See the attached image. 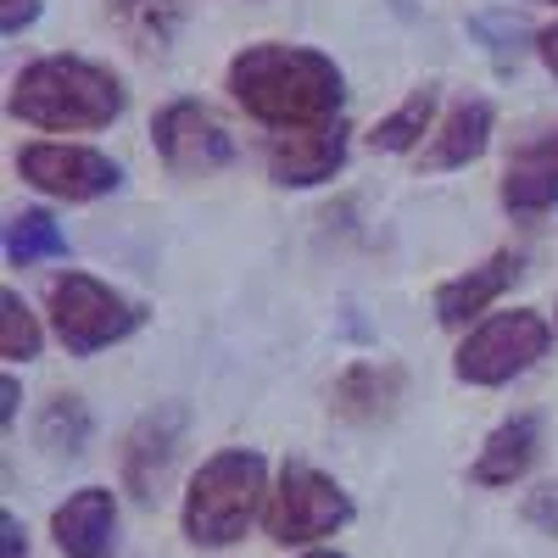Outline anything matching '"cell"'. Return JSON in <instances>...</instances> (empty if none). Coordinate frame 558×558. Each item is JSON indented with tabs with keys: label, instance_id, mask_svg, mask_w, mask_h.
I'll return each instance as SVG.
<instances>
[{
	"label": "cell",
	"instance_id": "cell-1",
	"mask_svg": "<svg viewBox=\"0 0 558 558\" xmlns=\"http://www.w3.org/2000/svg\"><path fill=\"white\" fill-rule=\"evenodd\" d=\"M229 96H235V107H246V118L286 134L336 123L347 78L330 57L307 51V45H246L229 62Z\"/></svg>",
	"mask_w": 558,
	"mask_h": 558
},
{
	"label": "cell",
	"instance_id": "cell-2",
	"mask_svg": "<svg viewBox=\"0 0 558 558\" xmlns=\"http://www.w3.org/2000/svg\"><path fill=\"white\" fill-rule=\"evenodd\" d=\"M123 84L118 73L84 62V57H45L28 62L12 78V118L34 129H107L123 112Z\"/></svg>",
	"mask_w": 558,
	"mask_h": 558
},
{
	"label": "cell",
	"instance_id": "cell-3",
	"mask_svg": "<svg viewBox=\"0 0 558 558\" xmlns=\"http://www.w3.org/2000/svg\"><path fill=\"white\" fill-rule=\"evenodd\" d=\"M268 508V463L252 447L213 452L184 486L179 525L196 547H229L252 531V520Z\"/></svg>",
	"mask_w": 558,
	"mask_h": 558
},
{
	"label": "cell",
	"instance_id": "cell-4",
	"mask_svg": "<svg viewBox=\"0 0 558 558\" xmlns=\"http://www.w3.org/2000/svg\"><path fill=\"white\" fill-rule=\"evenodd\" d=\"M45 307H51V330L73 357H89L112 341H129L140 324H146V307L129 302L123 291H112L96 274H57L51 291H45Z\"/></svg>",
	"mask_w": 558,
	"mask_h": 558
},
{
	"label": "cell",
	"instance_id": "cell-5",
	"mask_svg": "<svg viewBox=\"0 0 558 558\" xmlns=\"http://www.w3.org/2000/svg\"><path fill=\"white\" fill-rule=\"evenodd\" d=\"M347 520H352L347 486L336 475L313 470V463H286V470H279V486L268 492V508H263L268 536L286 542V547H307L318 536H336Z\"/></svg>",
	"mask_w": 558,
	"mask_h": 558
},
{
	"label": "cell",
	"instance_id": "cell-6",
	"mask_svg": "<svg viewBox=\"0 0 558 558\" xmlns=\"http://www.w3.org/2000/svg\"><path fill=\"white\" fill-rule=\"evenodd\" d=\"M547 341H553V330H547L542 313H531V307L492 313L463 336L452 368H458V380H470V386H508L547 352Z\"/></svg>",
	"mask_w": 558,
	"mask_h": 558
},
{
	"label": "cell",
	"instance_id": "cell-7",
	"mask_svg": "<svg viewBox=\"0 0 558 558\" xmlns=\"http://www.w3.org/2000/svg\"><path fill=\"white\" fill-rule=\"evenodd\" d=\"M17 173L34 184L39 196H57V202H96V196H112L118 184H123V168L107 151L57 146V140L23 146L17 151Z\"/></svg>",
	"mask_w": 558,
	"mask_h": 558
},
{
	"label": "cell",
	"instance_id": "cell-8",
	"mask_svg": "<svg viewBox=\"0 0 558 558\" xmlns=\"http://www.w3.org/2000/svg\"><path fill=\"white\" fill-rule=\"evenodd\" d=\"M179 441H184V408L179 402H162L151 408L140 425L123 436L118 447V475H123V492L140 497V502H151L168 475H173V463H179Z\"/></svg>",
	"mask_w": 558,
	"mask_h": 558
},
{
	"label": "cell",
	"instance_id": "cell-9",
	"mask_svg": "<svg viewBox=\"0 0 558 558\" xmlns=\"http://www.w3.org/2000/svg\"><path fill=\"white\" fill-rule=\"evenodd\" d=\"M151 140H157V157L173 173H213V168H223L229 157H235L229 129L202 101H168L151 123Z\"/></svg>",
	"mask_w": 558,
	"mask_h": 558
},
{
	"label": "cell",
	"instance_id": "cell-10",
	"mask_svg": "<svg viewBox=\"0 0 558 558\" xmlns=\"http://www.w3.org/2000/svg\"><path fill=\"white\" fill-rule=\"evenodd\" d=\"M347 162V129L318 123V129H286L268 140V173L274 184H291V191H307V184L336 179V168Z\"/></svg>",
	"mask_w": 558,
	"mask_h": 558
},
{
	"label": "cell",
	"instance_id": "cell-11",
	"mask_svg": "<svg viewBox=\"0 0 558 558\" xmlns=\"http://www.w3.org/2000/svg\"><path fill=\"white\" fill-rule=\"evenodd\" d=\"M502 207L508 213H547L558 207V123L536 129L531 140H520L508 151V168H502Z\"/></svg>",
	"mask_w": 558,
	"mask_h": 558
},
{
	"label": "cell",
	"instance_id": "cell-12",
	"mask_svg": "<svg viewBox=\"0 0 558 558\" xmlns=\"http://www.w3.org/2000/svg\"><path fill=\"white\" fill-rule=\"evenodd\" d=\"M51 536L62 558H112L118 547V497L107 486H78L68 502H57Z\"/></svg>",
	"mask_w": 558,
	"mask_h": 558
},
{
	"label": "cell",
	"instance_id": "cell-13",
	"mask_svg": "<svg viewBox=\"0 0 558 558\" xmlns=\"http://www.w3.org/2000/svg\"><path fill=\"white\" fill-rule=\"evenodd\" d=\"M402 402V368L397 363H352L330 386V413L347 425H380Z\"/></svg>",
	"mask_w": 558,
	"mask_h": 558
},
{
	"label": "cell",
	"instance_id": "cell-14",
	"mask_svg": "<svg viewBox=\"0 0 558 558\" xmlns=\"http://www.w3.org/2000/svg\"><path fill=\"white\" fill-rule=\"evenodd\" d=\"M542 458V418L536 413H514L486 436V447L470 463V481L475 486H514L531 475V463Z\"/></svg>",
	"mask_w": 558,
	"mask_h": 558
},
{
	"label": "cell",
	"instance_id": "cell-15",
	"mask_svg": "<svg viewBox=\"0 0 558 558\" xmlns=\"http://www.w3.org/2000/svg\"><path fill=\"white\" fill-rule=\"evenodd\" d=\"M514 279H520V252H497V257H486L481 268L447 279V286L436 291V318L447 324V330H458V324L481 318L508 286H514Z\"/></svg>",
	"mask_w": 558,
	"mask_h": 558
},
{
	"label": "cell",
	"instance_id": "cell-16",
	"mask_svg": "<svg viewBox=\"0 0 558 558\" xmlns=\"http://www.w3.org/2000/svg\"><path fill=\"white\" fill-rule=\"evenodd\" d=\"M486 140H492V101L463 96V101H452V112L430 134V146L418 151V168H430V173L463 168V162H475L486 151Z\"/></svg>",
	"mask_w": 558,
	"mask_h": 558
},
{
	"label": "cell",
	"instance_id": "cell-17",
	"mask_svg": "<svg viewBox=\"0 0 558 558\" xmlns=\"http://www.w3.org/2000/svg\"><path fill=\"white\" fill-rule=\"evenodd\" d=\"M196 0H107V23L134 45L140 57H162L191 23Z\"/></svg>",
	"mask_w": 558,
	"mask_h": 558
},
{
	"label": "cell",
	"instance_id": "cell-18",
	"mask_svg": "<svg viewBox=\"0 0 558 558\" xmlns=\"http://www.w3.org/2000/svg\"><path fill=\"white\" fill-rule=\"evenodd\" d=\"M51 257H68L62 223L45 213V207L12 213V223H7V263L12 268H34V263H51Z\"/></svg>",
	"mask_w": 558,
	"mask_h": 558
},
{
	"label": "cell",
	"instance_id": "cell-19",
	"mask_svg": "<svg viewBox=\"0 0 558 558\" xmlns=\"http://www.w3.org/2000/svg\"><path fill=\"white\" fill-rule=\"evenodd\" d=\"M39 447L51 458H78L89 447V408L78 397H51L39 408Z\"/></svg>",
	"mask_w": 558,
	"mask_h": 558
},
{
	"label": "cell",
	"instance_id": "cell-20",
	"mask_svg": "<svg viewBox=\"0 0 558 558\" xmlns=\"http://www.w3.org/2000/svg\"><path fill=\"white\" fill-rule=\"evenodd\" d=\"M430 112H436V96H430V89H413L391 118H380L375 129H368V146H375V151H413L418 134L430 129Z\"/></svg>",
	"mask_w": 558,
	"mask_h": 558
},
{
	"label": "cell",
	"instance_id": "cell-21",
	"mask_svg": "<svg viewBox=\"0 0 558 558\" xmlns=\"http://www.w3.org/2000/svg\"><path fill=\"white\" fill-rule=\"evenodd\" d=\"M0 357H7V363L39 357V324H34V313L23 307L17 291L0 296Z\"/></svg>",
	"mask_w": 558,
	"mask_h": 558
},
{
	"label": "cell",
	"instance_id": "cell-22",
	"mask_svg": "<svg viewBox=\"0 0 558 558\" xmlns=\"http://www.w3.org/2000/svg\"><path fill=\"white\" fill-rule=\"evenodd\" d=\"M525 520H531V525H542V531H558V486L531 492V502H525Z\"/></svg>",
	"mask_w": 558,
	"mask_h": 558
},
{
	"label": "cell",
	"instance_id": "cell-23",
	"mask_svg": "<svg viewBox=\"0 0 558 558\" xmlns=\"http://www.w3.org/2000/svg\"><path fill=\"white\" fill-rule=\"evenodd\" d=\"M34 17H39V0H7V17H0V28L17 34V28H28Z\"/></svg>",
	"mask_w": 558,
	"mask_h": 558
},
{
	"label": "cell",
	"instance_id": "cell-24",
	"mask_svg": "<svg viewBox=\"0 0 558 558\" xmlns=\"http://www.w3.org/2000/svg\"><path fill=\"white\" fill-rule=\"evenodd\" d=\"M536 57L547 62V73H558V23H547V28L536 34Z\"/></svg>",
	"mask_w": 558,
	"mask_h": 558
},
{
	"label": "cell",
	"instance_id": "cell-25",
	"mask_svg": "<svg viewBox=\"0 0 558 558\" xmlns=\"http://www.w3.org/2000/svg\"><path fill=\"white\" fill-rule=\"evenodd\" d=\"M0 397H7V402H0V418L12 425V418H17V380L12 375H7V386H0Z\"/></svg>",
	"mask_w": 558,
	"mask_h": 558
},
{
	"label": "cell",
	"instance_id": "cell-26",
	"mask_svg": "<svg viewBox=\"0 0 558 558\" xmlns=\"http://www.w3.org/2000/svg\"><path fill=\"white\" fill-rule=\"evenodd\" d=\"M302 558H347V553H336V547H307Z\"/></svg>",
	"mask_w": 558,
	"mask_h": 558
},
{
	"label": "cell",
	"instance_id": "cell-27",
	"mask_svg": "<svg viewBox=\"0 0 558 558\" xmlns=\"http://www.w3.org/2000/svg\"><path fill=\"white\" fill-rule=\"evenodd\" d=\"M547 7H558V0H547Z\"/></svg>",
	"mask_w": 558,
	"mask_h": 558
}]
</instances>
